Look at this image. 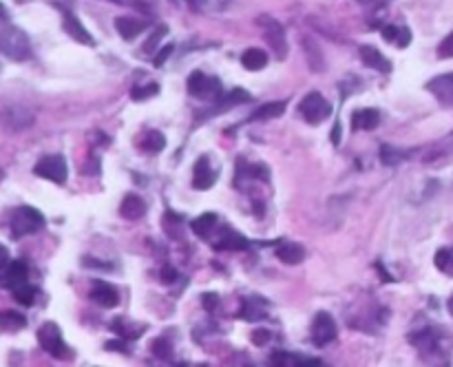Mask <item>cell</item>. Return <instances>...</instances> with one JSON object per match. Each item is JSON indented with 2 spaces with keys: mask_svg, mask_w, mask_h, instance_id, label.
<instances>
[{
  "mask_svg": "<svg viewBox=\"0 0 453 367\" xmlns=\"http://www.w3.org/2000/svg\"><path fill=\"white\" fill-rule=\"evenodd\" d=\"M0 54L23 62L31 56V43L23 29L9 25L7 20L0 23Z\"/></svg>",
  "mask_w": 453,
  "mask_h": 367,
  "instance_id": "1",
  "label": "cell"
},
{
  "mask_svg": "<svg viewBox=\"0 0 453 367\" xmlns=\"http://www.w3.org/2000/svg\"><path fill=\"white\" fill-rule=\"evenodd\" d=\"M42 226H45V217L34 206H20L12 215V235L16 239L34 235L42 230Z\"/></svg>",
  "mask_w": 453,
  "mask_h": 367,
  "instance_id": "2",
  "label": "cell"
},
{
  "mask_svg": "<svg viewBox=\"0 0 453 367\" xmlns=\"http://www.w3.org/2000/svg\"><path fill=\"white\" fill-rule=\"evenodd\" d=\"M259 25L263 29V36H266L270 49L275 51V56L279 60H286V56H288V38H286V29H283V25L272 16H268V14L259 16Z\"/></svg>",
  "mask_w": 453,
  "mask_h": 367,
  "instance_id": "3",
  "label": "cell"
},
{
  "mask_svg": "<svg viewBox=\"0 0 453 367\" xmlns=\"http://www.w3.org/2000/svg\"><path fill=\"white\" fill-rule=\"evenodd\" d=\"M299 113L303 115V120L308 122V124H321V122H325L332 115V104L325 100L321 93L312 91V93H308V96L301 100Z\"/></svg>",
  "mask_w": 453,
  "mask_h": 367,
  "instance_id": "4",
  "label": "cell"
},
{
  "mask_svg": "<svg viewBox=\"0 0 453 367\" xmlns=\"http://www.w3.org/2000/svg\"><path fill=\"white\" fill-rule=\"evenodd\" d=\"M34 173L42 180H49L54 184H65L67 182V160L62 155H45L42 160L34 166Z\"/></svg>",
  "mask_w": 453,
  "mask_h": 367,
  "instance_id": "5",
  "label": "cell"
},
{
  "mask_svg": "<svg viewBox=\"0 0 453 367\" xmlns=\"http://www.w3.org/2000/svg\"><path fill=\"white\" fill-rule=\"evenodd\" d=\"M188 91H191V96H195L199 100H219L221 96H224L221 82L217 78L204 76L202 71L191 73V78H188Z\"/></svg>",
  "mask_w": 453,
  "mask_h": 367,
  "instance_id": "6",
  "label": "cell"
},
{
  "mask_svg": "<svg viewBox=\"0 0 453 367\" xmlns=\"http://www.w3.org/2000/svg\"><path fill=\"white\" fill-rule=\"evenodd\" d=\"M38 343L40 348L49 352L51 356H56V359H65L69 354L67 352V345H65V339H62V332L56 323H45L42 328L38 330Z\"/></svg>",
  "mask_w": 453,
  "mask_h": 367,
  "instance_id": "7",
  "label": "cell"
},
{
  "mask_svg": "<svg viewBox=\"0 0 453 367\" xmlns=\"http://www.w3.org/2000/svg\"><path fill=\"white\" fill-rule=\"evenodd\" d=\"M0 122L12 131H23L34 124V113L25 107H20V104L9 102L7 107H0Z\"/></svg>",
  "mask_w": 453,
  "mask_h": 367,
  "instance_id": "8",
  "label": "cell"
},
{
  "mask_svg": "<svg viewBox=\"0 0 453 367\" xmlns=\"http://www.w3.org/2000/svg\"><path fill=\"white\" fill-rule=\"evenodd\" d=\"M336 321L330 317L328 312H319L312 321V341L314 345H319V348H325L328 343H332L336 339Z\"/></svg>",
  "mask_w": 453,
  "mask_h": 367,
  "instance_id": "9",
  "label": "cell"
},
{
  "mask_svg": "<svg viewBox=\"0 0 453 367\" xmlns=\"http://www.w3.org/2000/svg\"><path fill=\"white\" fill-rule=\"evenodd\" d=\"M27 277H29V268H27L25 261H12V264H7L3 268V275H0V286L14 290L18 286H23V283H27Z\"/></svg>",
  "mask_w": 453,
  "mask_h": 367,
  "instance_id": "10",
  "label": "cell"
},
{
  "mask_svg": "<svg viewBox=\"0 0 453 367\" xmlns=\"http://www.w3.org/2000/svg\"><path fill=\"white\" fill-rule=\"evenodd\" d=\"M301 47H303V54H305V60H308V65L312 71L316 73H323L325 69H328V65H325V56H323V49L321 45L316 43V40L312 36H303L301 40Z\"/></svg>",
  "mask_w": 453,
  "mask_h": 367,
  "instance_id": "11",
  "label": "cell"
},
{
  "mask_svg": "<svg viewBox=\"0 0 453 367\" xmlns=\"http://www.w3.org/2000/svg\"><path fill=\"white\" fill-rule=\"evenodd\" d=\"M62 27H65L67 34L76 40V43L80 45H89V47H96V40H93V36L89 34L87 29H84V25L78 20V16L73 12H67L65 9V23H62Z\"/></svg>",
  "mask_w": 453,
  "mask_h": 367,
  "instance_id": "12",
  "label": "cell"
},
{
  "mask_svg": "<svg viewBox=\"0 0 453 367\" xmlns=\"http://www.w3.org/2000/svg\"><path fill=\"white\" fill-rule=\"evenodd\" d=\"M427 89L434 93L436 100L447 104V107H453V73H445V76L434 78L427 85Z\"/></svg>",
  "mask_w": 453,
  "mask_h": 367,
  "instance_id": "13",
  "label": "cell"
},
{
  "mask_svg": "<svg viewBox=\"0 0 453 367\" xmlns=\"http://www.w3.org/2000/svg\"><path fill=\"white\" fill-rule=\"evenodd\" d=\"M215 173L210 171V160L206 155H202L195 164V173H193V188L197 191H208L210 186L215 184Z\"/></svg>",
  "mask_w": 453,
  "mask_h": 367,
  "instance_id": "14",
  "label": "cell"
},
{
  "mask_svg": "<svg viewBox=\"0 0 453 367\" xmlns=\"http://www.w3.org/2000/svg\"><path fill=\"white\" fill-rule=\"evenodd\" d=\"M120 215L124 219H129V222H138V219H142L146 215V202L140 195L129 193L120 204Z\"/></svg>",
  "mask_w": 453,
  "mask_h": 367,
  "instance_id": "15",
  "label": "cell"
},
{
  "mask_svg": "<svg viewBox=\"0 0 453 367\" xmlns=\"http://www.w3.org/2000/svg\"><path fill=\"white\" fill-rule=\"evenodd\" d=\"M358 54H361V60H363L365 67L376 69V71H381V73H389V71H392V65H389V60H387L376 47L363 45L361 49H358Z\"/></svg>",
  "mask_w": 453,
  "mask_h": 367,
  "instance_id": "16",
  "label": "cell"
},
{
  "mask_svg": "<svg viewBox=\"0 0 453 367\" xmlns=\"http://www.w3.org/2000/svg\"><path fill=\"white\" fill-rule=\"evenodd\" d=\"M378 124H381V113L376 109H358L352 113L354 131H374Z\"/></svg>",
  "mask_w": 453,
  "mask_h": 367,
  "instance_id": "17",
  "label": "cell"
},
{
  "mask_svg": "<svg viewBox=\"0 0 453 367\" xmlns=\"http://www.w3.org/2000/svg\"><path fill=\"white\" fill-rule=\"evenodd\" d=\"M91 301H96L102 308H115L120 303V295L109 283H96L91 290Z\"/></svg>",
  "mask_w": 453,
  "mask_h": 367,
  "instance_id": "18",
  "label": "cell"
},
{
  "mask_svg": "<svg viewBox=\"0 0 453 367\" xmlns=\"http://www.w3.org/2000/svg\"><path fill=\"white\" fill-rule=\"evenodd\" d=\"M115 29H118V34L124 38V40H133L138 38L142 31L146 29V23L140 18H131V16H122L115 20Z\"/></svg>",
  "mask_w": 453,
  "mask_h": 367,
  "instance_id": "19",
  "label": "cell"
},
{
  "mask_svg": "<svg viewBox=\"0 0 453 367\" xmlns=\"http://www.w3.org/2000/svg\"><path fill=\"white\" fill-rule=\"evenodd\" d=\"M277 257L288 266H297L305 259V248L301 244H294V241H288L277 250Z\"/></svg>",
  "mask_w": 453,
  "mask_h": 367,
  "instance_id": "20",
  "label": "cell"
},
{
  "mask_svg": "<svg viewBox=\"0 0 453 367\" xmlns=\"http://www.w3.org/2000/svg\"><path fill=\"white\" fill-rule=\"evenodd\" d=\"M241 65H244L248 71H261L268 67V54L263 49H246L244 56H241Z\"/></svg>",
  "mask_w": 453,
  "mask_h": 367,
  "instance_id": "21",
  "label": "cell"
},
{
  "mask_svg": "<svg viewBox=\"0 0 453 367\" xmlns=\"http://www.w3.org/2000/svg\"><path fill=\"white\" fill-rule=\"evenodd\" d=\"M409 151H403V149H398V146H392V144H383L381 146V162L385 164V166H398V164H403L405 160H409Z\"/></svg>",
  "mask_w": 453,
  "mask_h": 367,
  "instance_id": "22",
  "label": "cell"
},
{
  "mask_svg": "<svg viewBox=\"0 0 453 367\" xmlns=\"http://www.w3.org/2000/svg\"><path fill=\"white\" fill-rule=\"evenodd\" d=\"M140 146L144 153H162L166 146V138L160 131H146L140 140Z\"/></svg>",
  "mask_w": 453,
  "mask_h": 367,
  "instance_id": "23",
  "label": "cell"
},
{
  "mask_svg": "<svg viewBox=\"0 0 453 367\" xmlns=\"http://www.w3.org/2000/svg\"><path fill=\"white\" fill-rule=\"evenodd\" d=\"M283 111H286V102H268L263 104V107H259L255 113L250 115L252 122H259V120H272V118H279V115H283Z\"/></svg>",
  "mask_w": 453,
  "mask_h": 367,
  "instance_id": "24",
  "label": "cell"
},
{
  "mask_svg": "<svg viewBox=\"0 0 453 367\" xmlns=\"http://www.w3.org/2000/svg\"><path fill=\"white\" fill-rule=\"evenodd\" d=\"M217 102L219 104L215 107V113H224L228 107H235V104H241V102H250V96H248V91H244V89H235V91L226 93V96H221Z\"/></svg>",
  "mask_w": 453,
  "mask_h": 367,
  "instance_id": "25",
  "label": "cell"
},
{
  "mask_svg": "<svg viewBox=\"0 0 453 367\" xmlns=\"http://www.w3.org/2000/svg\"><path fill=\"white\" fill-rule=\"evenodd\" d=\"M0 323H3V328L7 330H23L27 325V319L20 312L7 310V312H0Z\"/></svg>",
  "mask_w": 453,
  "mask_h": 367,
  "instance_id": "26",
  "label": "cell"
},
{
  "mask_svg": "<svg viewBox=\"0 0 453 367\" xmlns=\"http://www.w3.org/2000/svg\"><path fill=\"white\" fill-rule=\"evenodd\" d=\"M12 292H14V299L20 303V306H25V308L34 306V301H36V288H34V286H29V283H23V286L14 288Z\"/></svg>",
  "mask_w": 453,
  "mask_h": 367,
  "instance_id": "27",
  "label": "cell"
},
{
  "mask_svg": "<svg viewBox=\"0 0 453 367\" xmlns=\"http://www.w3.org/2000/svg\"><path fill=\"white\" fill-rule=\"evenodd\" d=\"M217 224V215L213 213H204L202 217H197L193 222V230L199 237H208V233L213 230V226Z\"/></svg>",
  "mask_w": 453,
  "mask_h": 367,
  "instance_id": "28",
  "label": "cell"
},
{
  "mask_svg": "<svg viewBox=\"0 0 453 367\" xmlns=\"http://www.w3.org/2000/svg\"><path fill=\"white\" fill-rule=\"evenodd\" d=\"M217 248L219 250H244V248H248V241L241 237V235H237V233H230V235H226V239L221 241V244H217Z\"/></svg>",
  "mask_w": 453,
  "mask_h": 367,
  "instance_id": "29",
  "label": "cell"
},
{
  "mask_svg": "<svg viewBox=\"0 0 453 367\" xmlns=\"http://www.w3.org/2000/svg\"><path fill=\"white\" fill-rule=\"evenodd\" d=\"M151 352L157 356V359H171V356H173V348H171V343H168L166 339H157V341H153Z\"/></svg>",
  "mask_w": 453,
  "mask_h": 367,
  "instance_id": "30",
  "label": "cell"
},
{
  "mask_svg": "<svg viewBox=\"0 0 453 367\" xmlns=\"http://www.w3.org/2000/svg\"><path fill=\"white\" fill-rule=\"evenodd\" d=\"M157 91H160V87H157L155 82H151L149 87H142V89H140V87H135L133 93H131V98H133L135 102H140V100H146V98H153Z\"/></svg>",
  "mask_w": 453,
  "mask_h": 367,
  "instance_id": "31",
  "label": "cell"
},
{
  "mask_svg": "<svg viewBox=\"0 0 453 367\" xmlns=\"http://www.w3.org/2000/svg\"><path fill=\"white\" fill-rule=\"evenodd\" d=\"M434 261H436V266H438L442 272H449V268H451V261H453V257H451V250H447V248L438 250Z\"/></svg>",
  "mask_w": 453,
  "mask_h": 367,
  "instance_id": "32",
  "label": "cell"
},
{
  "mask_svg": "<svg viewBox=\"0 0 453 367\" xmlns=\"http://www.w3.org/2000/svg\"><path fill=\"white\" fill-rule=\"evenodd\" d=\"M166 34H168V29H166V27L162 25V27L157 29L155 34H153V36L149 38V43L144 45V54H153V51H155V47L160 45V40H162V38H164Z\"/></svg>",
  "mask_w": 453,
  "mask_h": 367,
  "instance_id": "33",
  "label": "cell"
},
{
  "mask_svg": "<svg viewBox=\"0 0 453 367\" xmlns=\"http://www.w3.org/2000/svg\"><path fill=\"white\" fill-rule=\"evenodd\" d=\"M438 58H442V60L453 58V31L440 43V47H438Z\"/></svg>",
  "mask_w": 453,
  "mask_h": 367,
  "instance_id": "34",
  "label": "cell"
},
{
  "mask_svg": "<svg viewBox=\"0 0 453 367\" xmlns=\"http://www.w3.org/2000/svg\"><path fill=\"white\" fill-rule=\"evenodd\" d=\"M173 51H175V45H166V47H162L160 51H155L153 65H155V67H164V65H166V60L171 58Z\"/></svg>",
  "mask_w": 453,
  "mask_h": 367,
  "instance_id": "35",
  "label": "cell"
},
{
  "mask_svg": "<svg viewBox=\"0 0 453 367\" xmlns=\"http://www.w3.org/2000/svg\"><path fill=\"white\" fill-rule=\"evenodd\" d=\"M268 341H270V332H268V330L259 328V330L252 332V343L259 345V348H261V345H266Z\"/></svg>",
  "mask_w": 453,
  "mask_h": 367,
  "instance_id": "36",
  "label": "cell"
},
{
  "mask_svg": "<svg viewBox=\"0 0 453 367\" xmlns=\"http://www.w3.org/2000/svg\"><path fill=\"white\" fill-rule=\"evenodd\" d=\"M396 40H398L396 45H398L400 49H403V47H409V43H412V31H409L407 27H405V29L400 27V29H398V38H396Z\"/></svg>",
  "mask_w": 453,
  "mask_h": 367,
  "instance_id": "37",
  "label": "cell"
},
{
  "mask_svg": "<svg viewBox=\"0 0 453 367\" xmlns=\"http://www.w3.org/2000/svg\"><path fill=\"white\" fill-rule=\"evenodd\" d=\"M398 29H400V27H394V25H387V27L383 29V36H385L387 40H396V38H398Z\"/></svg>",
  "mask_w": 453,
  "mask_h": 367,
  "instance_id": "38",
  "label": "cell"
},
{
  "mask_svg": "<svg viewBox=\"0 0 453 367\" xmlns=\"http://www.w3.org/2000/svg\"><path fill=\"white\" fill-rule=\"evenodd\" d=\"M175 279H177V272H175L173 268H164V270H162V281L171 283V281H175Z\"/></svg>",
  "mask_w": 453,
  "mask_h": 367,
  "instance_id": "39",
  "label": "cell"
},
{
  "mask_svg": "<svg viewBox=\"0 0 453 367\" xmlns=\"http://www.w3.org/2000/svg\"><path fill=\"white\" fill-rule=\"evenodd\" d=\"M7 264H9V250L3 244H0V270H3Z\"/></svg>",
  "mask_w": 453,
  "mask_h": 367,
  "instance_id": "40",
  "label": "cell"
},
{
  "mask_svg": "<svg viewBox=\"0 0 453 367\" xmlns=\"http://www.w3.org/2000/svg\"><path fill=\"white\" fill-rule=\"evenodd\" d=\"M186 3H188V7H191V9L199 12V9H202V7L206 5V0H186Z\"/></svg>",
  "mask_w": 453,
  "mask_h": 367,
  "instance_id": "41",
  "label": "cell"
},
{
  "mask_svg": "<svg viewBox=\"0 0 453 367\" xmlns=\"http://www.w3.org/2000/svg\"><path fill=\"white\" fill-rule=\"evenodd\" d=\"M3 20H9V14H7V9L3 7V3H0V23H3Z\"/></svg>",
  "mask_w": 453,
  "mask_h": 367,
  "instance_id": "42",
  "label": "cell"
},
{
  "mask_svg": "<svg viewBox=\"0 0 453 367\" xmlns=\"http://www.w3.org/2000/svg\"><path fill=\"white\" fill-rule=\"evenodd\" d=\"M449 312H451V314H453V297H451V299H449Z\"/></svg>",
  "mask_w": 453,
  "mask_h": 367,
  "instance_id": "43",
  "label": "cell"
},
{
  "mask_svg": "<svg viewBox=\"0 0 453 367\" xmlns=\"http://www.w3.org/2000/svg\"><path fill=\"white\" fill-rule=\"evenodd\" d=\"M171 3H173V5H177V0H171Z\"/></svg>",
  "mask_w": 453,
  "mask_h": 367,
  "instance_id": "44",
  "label": "cell"
}]
</instances>
